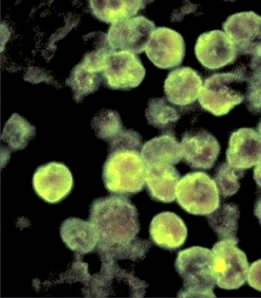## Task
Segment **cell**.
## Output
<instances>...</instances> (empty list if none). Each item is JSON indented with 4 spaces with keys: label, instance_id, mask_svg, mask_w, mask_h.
<instances>
[{
    "label": "cell",
    "instance_id": "obj_2",
    "mask_svg": "<svg viewBox=\"0 0 261 298\" xmlns=\"http://www.w3.org/2000/svg\"><path fill=\"white\" fill-rule=\"evenodd\" d=\"M109 146V153L102 171L106 188L122 195L141 192L145 183L147 170L140 152L142 145L128 140Z\"/></svg>",
    "mask_w": 261,
    "mask_h": 298
},
{
    "label": "cell",
    "instance_id": "obj_27",
    "mask_svg": "<svg viewBox=\"0 0 261 298\" xmlns=\"http://www.w3.org/2000/svg\"><path fill=\"white\" fill-rule=\"evenodd\" d=\"M251 68L252 72L247 81L246 98L248 109L256 113L261 112V64Z\"/></svg>",
    "mask_w": 261,
    "mask_h": 298
},
{
    "label": "cell",
    "instance_id": "obj_23",
    "mask_svg": "<svg viewBox=\"0 0 261 298\" xmlns=\"http://www.w3.org/2000/svg\"><path fill=\"white\" fill-rule=\"evenodd\" d=\"M168 101L163 97L151 98L145 111L148 123L166 133H170L180 117L177 109Z\"/></svg>",
    "mask_w": 261,
    "mask_h": 298
},
{
    "label": "cell",
    "instance_id": "obj_22",
    "mask_svg": "<svg viewBox=\"0 0 261 298\" xmlns=\"http://www.w3.org/2000/svg\"><path fill=\"white\" fill-rule=\"evenodd\" d=\"M240 211L237 205L224 204L208 214L207 219L219 239L239 240L236 235Z\"/></svg>",
    "mask_w": 261,
    "mask_h": 298
},
{
    "label": "cell",
    "instance_id": "obj_15",
    "mask_svg": "<svg viewBox=\"0 0 261 298\" xmlns=\"http://www.w3.org/2000/svg\"><path fill=\"white\" fill-rule=\"evenodd\" d=\"M202 87V79L196 71L189 67H180L169 73L164 91L169 102L185 106L196 100Z\"/></svg>",
    "mask_w": 261,
    "mask_h": 298
},
{
    "label": "cell",
    "instance_id": "obj_11",
    "mask_svg": "<svg viewBox=\"0 0 261 298\" xmlns=\"http://www.w3.org/2000/svg\"><path fill=\"white\" fill-rule=\"evenodd\" d=\"M195 53L199 62L210 70L218 69L233 63L239 54L233 41L218 30L204 32L198 37Z\"/></svg>",
    "mask_w": 261,
    "mask_h": 298
},
{
    "label": "cell",
    "instance_id": "obj_5",
    "mask_svg": "<svg viewBox=\"0 0 261 298\" xmlns=\"http://www.w3.org/2000/svg\"><path fill=\"white\" fill-rule=\"evenodd\" d=\"M177 201L182 209L195 215H208L219 206V192L215 181L202 172L188 173L177 183Z\"/></svg>",
    "mask_w": 261,
    "mask_h": 298
},
{
    "label": "cell",
    "instance_id": "obj_13",
    "mask_svg": "<svg viewBox=\"0 0 261 298\" xmlns=\"http://www.w3.org/2000/svg\"><path fill=\"white\" fill-rule=\"evenodd\" d=\"M231 167L244 170L261 161V134L251 128H241L230 135L226 152Z\"/></svg>",
    "mask_w": 261,
    "mask_h": 298
},
{
    "label": "cell",
    "instance_id": "obj_24",
    "mask_svg": "<svg viewBox=\"0 0 261 298\" xmlns=\"http://www.w3.org/2000/svg\"><path fill=\"white\" fill-rule=\"evenodd\" d=\"M92 128L99 138L110 144L125 129L119 113L112 110L100 111L91 121Z\"/></svg>",
    "mask_w": 261,
    "mask_h": 298
},
{
    "label": "cell",
    "instance_id": "obj_26",
    "mask_svg": "<svg viewBox=\"0 0 261 298\" xmlns=\"http://www.w3.org/2000/svg\"><path fill=\"white\" fill-rule=\"evenodd\" d=\"M70 86L73 92L74 100L79 102L87 95L97 89V85L94 84L95 76L92 72L88 71L85 68L79 66L71 76Z\"/></svg>",
    "mask_w": 261,
    "mask_h": 298
},
{
    "label": "cell",
    "instance_id": "obj_28",
    "mask_svg": "<svg viewBox=\"0 0 261 298\" xmlns=\"http://www.w3.org/2000/svg\"><path fill=\"white\" fill-rule=\"evenodd\" d=\"M247 280L251 287L261 292V259L251 264L248 269Z\"/></svg>",
    "mask_w": 261,
    "mask_h": 298
},
{
    "label": "cell",
    "instance_id": "obj_8",
    "mask_svg": "<svg viewBox=\"0 0 261 298\" xmlns=\"http://www.w3.org/2000/svg\"><path fill=\"white\" fill-rule=\"evenodd\" d=\"M103 69L108 85L117 90H129L138 87L146 73L140 59L125 50L110 52L106 59Z\"/></svg>",
    "mask_w": 261,
    "mask_h": 298
},
{
    "label": "cell",
    "instance_id": "obj_18",
    "mask_svg": "<svg viewBox=\"0 0 261 298\" xmlns=\"http://www.w3.org/2000/svg\"><path fill=\"white\" fill-rule=\"evenodd\" d=\"M141 153L147 167L160 164L176 165L183 157L180 143L171 133L147 141L143 145Z\"/></svg>",
    "mask_w": 261,
    "mask_h": 298
},
{
    "label": "cell",
    "instance_id": "obj_6",
    "mask_svg": "<svg viewBox=\"0 0 261 298\" xmlns=\"http://www.w3.org/2000/svg\"><path fill=\"white\" fill-rule=\"evenodd\" d=\"M239 240L224 239L212 248L213 272L217 286L226 290L239 288L247 280L249 263L236 245Z\"/></svg>",
    "mask_w": 261,
    "mask_h": 298
},
{
    "label": "cell",
    "instance_id": "obj_4",
    "mask_svg": "<svg viewBox=\"0 0 261 298\" xmlns=\"http://www.w3.org/2000/svg\"><path fill=\"white\" fill-rule=\"evenodd\" d=\"M244 66L234 71L214 73L207 77L198 96L200 105L216 116L228 114L242 103L245 95L240 88L247 82Z\"/></svg>",
    "mask_w": 261,
    "mask_h": 298
},
{
    "label": "cell",
    "instance_id": "obj_31",
    "mask_svg": "<svg viewBox=\"0 0 261 298\" xmlns=\"http://www.w3.org/2000/svg\"><path fill=\"white\" fill-rule=\"evenodd\" d=\"M257 130H258V132H259V133L261 134V121L259 122V123L258 124V125L257 127Z\"/></svg>",
    "mask_w": 261,
    "mask_h": 298
},
{
    "label": "cell",
    "instance_id": "obj_30",
    "mask_svg": "<svg viewBox=\"0 0 261 298\" xmlns=\"http://www.w3.org/2000/svg\"><path fill=\"white\" fill-rule=\"evenodd\" d=\"M254 214L261 224V196L257 198L255 203Z\"/></svg>",
    "mask_w": 261,
    "mask_h": 298
},
{
    "label": "cell",
    "instance_id": "obj_25",
    "mask_svg": "<svg viewBox=\"0 0 261 298\" xmlns=\"http://www.w3.org/2000/svg\"><path fill=\"white\" fill-rule=\"evenodd\" d=\"M244 174L243 170L233 168L227 162L220 165L216 172L215 181L221 195L226 198L236 194L240 187L239 180Z\"/></svg>",
    "mask_w": 261,
    "mask_h": 298
},
{
    "label": "cell",
    "instance_id": "obj_10",
    "mask_svg": "<svg viewBox=\"0 0 261 298\" xmlns=\"http://www.w3.org/2000/svg\"><path fill=\"white\" fill-rule=\"evenodd\" d=\"M73 181L69 169L63 163L52 161L38 167L32 185L36 193L49 203H58L71 192Z\"/></svg>",
    "mask_w": 261,
    "mask_h": 298
},
{
    "label": "cell",
    "instance_id": "obj_29",
    "mask_svg": "<svg viewBox=\"0 0 261 298\" xmlns=\"http://www.w3.org/2000/svg\"><path fill=\"white\" fill-rule=\"evenodd\" d=\"M253 178L258 186L261 187V161L254 169Z\"/></svg>",
    "mask_w": 261,
    "mask_h": 298
},
{
    "label": "cell",
    "instance_id": "obj_19",
    "mask_svg": "<svg viewBox=\"0 0 261 298\" xmlns=\"http://www.w3.org/2000/svg\"><path fill=\"white\" fill-rule=\"evenodd\" d=\"M61 236L71 250L81 253L91 251L98 241V237L92 223L80 219L70 218L62 224Z\"/></svg>",
    "mask_w": 261,
    "mask_h": 298
},
{
    "label": "cell",
    "instance_id": "obj_9",
    "mask_svg": "<svg viewBox=\"0 0 261 298\" xmlns=\"http://www.w3.org/2000/svg\"><path fill=\"white\" fill-rule=\"evenodd\" d=\"M155 28L154 22L143 15L118 21L111 26L108 41L114 50L139 54L146 50Z\"/></svg>",
    "mask_w": 261,
    "mask_h": 298
},
{
    "label": "cell",
    "instance_id": "obj_12",
    "mask_svg": "<svg viewBox=\"0 0 261 298\" xmlns=\"http://www.w3.org/2000/svg\"><path fill=\"white\" fill-rule=\"evenodd\" d=\"M146 54L157 67L169 69L180 65L186 52L182 36L167 27H158L153 31L146 49Z\"/></svg>",
    "mask_w": 261,
    "mask_h": 298
},
{
    "label": "cell",
    "instance_id": "obj_16",
    "mask_svg": "<svg viewBox=\"0 0 261 298\" xmlns=\"http://www.w3.org/2000/svg\"><path fill=\"white\" fill-rule=\"evenodd\" d=\"M149 232L152 241L163 249L175 250L182 245L187 236L183 221L175 213L163 212L152 220Z\"/></svg>",
    "mask_w": 261,
    "mask_h": 298
},
{
    "label": "cell",
    "instance_id": "obj_21",
    "mask_svg": "<svg viewBox=\"0 0 261 298\" xmlns=\"http://www.w3.org/2000/svg\"><path fill=\"white\" fill-rule=\"evenodd\" d=\"M93 9L97 17L107 22L127 19L145 8L146 1H93Z\"/></svg>",
    "mask_w": 261,
    "mask_h": 298
},
{
    "label": "cell",
    "instance_id": "obj_1",
    "mask_svg": "<svg viewBox=\"0 0 261 298\" xmlns=\"http://www.w3.org/2000/svg\"><path fill=\"white\" fill-rule=\"evenodd\" d=\"M138 219L136 206L122 195L95 199L90 208L98 241L108 248L120 249L134 242L140 229Z\"/></svg>",
    "mask_w": 261,
    "mask_h": 298
},
{
    "label": "cell",
    "instance_id": "obj_20",
    "mask_svg": "<svg viewBox=\"0 0 261 298\" xmlns=\"http://www.w3.org/2000/svg\"><path fill=\"white\" fill-rule=\"evenodd\" d=\"M36 134V127L27 119L14 113L3 127L1 140L4 153L22 150L26 147Z\"/></svg>",
    "mask_w": 261,
    "mask_h": 298
},
{
    "label": "cell",
    "instance_id": "obj_3",
    "mask_svg": "<svg viewBox=\"0 0 261 298\" xmlns=\"http://www.w3.org/2000/svg\"><path fill=\"white\" fill-rule=\"evenodd\" d=\"M175 267L183 281L179 297H216L213 255L210 249L192 247L178 253Z\"/></svg>",
    "mask_w": 261,
    "mask_h": 298
},
{
    "label": "cell",
    "instance_id": "obj_7",
    "mask_svg": "<svg viewBox=\"0 0 261 298\" xmlns=\"http://www.w3.org/2000/svg\"><path fill=\"white\" fill-rule=\"evenodd\" d=\"M222 28L238 53L261 59V16L252 11L236 13L227 18Z\"/></svg>",
    "mask_w": 261,
    "mask_h": 298
},
{
    "label": "cell",
    "instance_id": "obj_14",
    "mask_svg": "<svg viewBox=\"0 0 261 298\" xmlns=\"http://www.w3.org/2000/svg\"><path fill=\"white\" fill-rule=\"evenodd\" d=\"M180 144L183 158L187 164L193 169L212 168L220 150V145L215 137L205 130L185 132Z\"/></svg>",
    "mask_w": 261,
    "mask_h": 298
},
{
    "label": "cell",
    "instance_id": "obj_32",
    "mask_svg": "<svg viewBox=\"0 0 261 298\" xmlns=\"http://www.w3.org/2000/svg\"><path fill=\"white\" fill-rule=\"evenodd\" d=\"M260 53H261V48H260Z\"/></svg>",
    "mask_w": 261,
    "mask_h": 298
},
{
    "label": "cell",
    "instance_id": "obj_17",
    "mask_svg": "<svg viewBox=\"0 0 261 298\" xmlns=\"http://www.w3.org/2000/svg\"><path fill=\"white\" fill-rule=\"evenodd\" d=\"M180 177V173L173 165L160 164L147 166V189L153 199L171 203L176 198V187Z\"/></svg>",
    "mask_w": 261,
    "mask_h": 298
}]
</instances>
